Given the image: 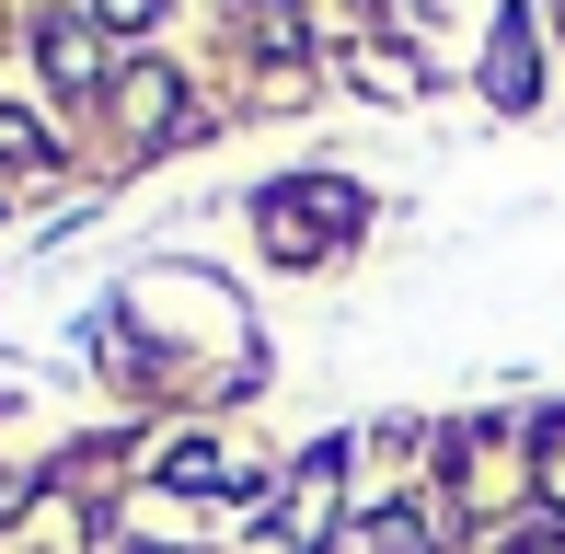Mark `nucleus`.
Instances as JSON below:
<instances>
[{"label":"nucleus","instance_id":"f257e3e1","mask_svg":"<svg viewBox=\"0 0 565 554\" xmlns=\"http://www.w3.org/2000/svg\"><path fill=\"white\" fill-rule=\"evenodd\" d=\"M358 220V185H335V173H312V185H277L266 196V232H277V255H312L323 232H347Z\"/></svg>","mask_w":565,"mask_h":554},{"label":"nucleus","instance_id":"f03ea898","mask_svg":"<svg viewBox=\"0 0 565 554\" xmlns=\"http://www.w3.org/2000/svg\"><path fill=\"white\" fill-rule=\"evenodd\" d=\"M335 486H347V450H312V462L289 473V509H277V520H289V543H300V554L335 532Z\"/></svg>","mask_w":565,"mask_h":554},{"label":"nucleus","instance_id":"7ed1b4c3","mask_svg":"<svg viewBox=\"0 0 565 554\" xmlns=\"http://www.w3.org/2000/svg\"><path fill=\"white\" fill-rule=\"evenodd\" d=\"M439 532H450V520H439V509H416V497H404L393 520H370V532H358V554H439Z\"/></svg>","mask_w":565,"mask_h":554},{"label":"nucleus","instance_id":"20e7f679","mask_svg":"<svg viewBox=\"0 0 565 554\" xmlns=\"http://www.w3.org/2000/svg\"><path fill=\"white\" fill-rule=\"evenodd\" d=\"M484 93H497V105H531V23H497V58H484Z\"/></svg>","mask_w":565,"mask_h":554},{"label":"nucleus","instance_id":"39448f33","mask_svg":"<svg viewBox=\"0 0 565 554\" xmlns=\"http://www.w3.org/2000/svg\"><path fill=\"white\" fill-rule=\"evenodd\" d=\"M46 82H70V93H93V82H105V46H93L82 23H58V35H46Z\"/></svg>","mask_w":565,"mask_h":554},{"label":"nucleus","instance_id":"423d86ee","mask_svg":"<svg viewBox=\"0 0 565 554\" xmlns=\"http://www.w3.org/2000/svg\"><path fill=\"white\" fill-rule=\"evenodd\" d=\"M116 105H127V128L150 139V128H162V116H185V93H173L162 70H127V82H116Z\"/></svg>","mask_w":565,"mask_h":554},{"label":"nucleus","instance_id":"0eeeda50","mask_svg":"<svg viewBox=\"0 0 565 554\" xmlns=\"http://www.w3.org/2000/svg\"><path fill=\"white\" fill-rule=\"evenodd\" d=\"M243 23H254L266 46H300V0H243Z\"/></svg>","mask_w":565,"mask_h":554},{"label":"nucleus","instance_id":"6e6552de","mask_svg":"<svg viewBox=\"0 0 565 554\" xmlns=\"http://www.w3.org/2000/svg\"><path fill=\"white\" fill-rule=\"evenodd\" d=\"M35 150H46V139H35V128H23V116H12V105H0V162H35Z\"/></svg>","mask_w":565,"mask_h":554},{"label":"nucleus","instance_id":"1a4fd4ad","mask_svg":"<svg viewBox=\"0 0 565 554\" xmlns=\"http://www.w3.org/2000/svg\"><path fill=\"white\" fill-rule=\"evenodd\" d=\"M93 12H105V23H150L162 0H93Z\"/></svg>","mask_w":565,"mask_h":554},{"label":"nucleus","instance_id":"9d476101","mask_svg":"<svg viewBox=\"0 0 565 554\" xmlns=\"http://www.w3.org/2000/svg\"><path fill=\"white\" fill-rule=\"evenodd\" d=\"M12 497H23V486H12V473H0V520H12Z\"/></svg>","mask_w":565,"mask_h":554},{"label":"nucleus","instance_id":"9b49d317","mask_svg":"<svg viewBox=\"0 0 565 554\" xmlns=\"http://www.w3.org/2000/svg\"><path fill=\"white\" fill-rule=\"evenodd\" d=\"M554 486H565V439H554Z\"/></svg>","mask_w":565,"mask_h":554},{"label":"nucleus","instance_id":"f8f14e48","mask_svg":"<svg viewBox=\"0 0 565 554\" xmlns=\"http://www.w3.org/2000/svg\"><path fill=\"white\" fill-rule=\"evenodd\" d=\"M543 554H565V543H543Z\"/></svg>","mask_w":565,"mask_h":554}]
</instances>
